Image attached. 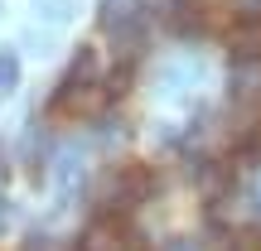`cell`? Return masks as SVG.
<instances>
[{"mask_svg":"<svg viewBox=\"0 0 261 251\" xmlns=\"http://www.w3.org/2000/svg\"><path fill=\"white\" fill-rule=\"evenodd\" d=\"M155 169L150 164H121V169H112V174H102V184H97V193H102V208L107 213H126V208H140V203H150L155 198Z\"/></svg>","mask_w":261,"mask_h":251,"instance_id":"cell-1","label":"cell"},{"mask_svg":"<svg viewBox=\"0 0 261 251\" xmlns=\"http://www.w3.org/2000/svg\"><path fill=\"white\" fill-rule=\"evenodd\" d=\"M102 106H107V87L102 82H58V92H54V111L73 116V121H87Z\"/></svg>","mask_w":261,"mask_h":251,"instance_id":"cell-2","label":"cell"},{"mask_svg":"<svg viewBox=\"0 0 261 251\" xmlns=\"http://www.w3.org/2000/svg\"><path fill=\"white\" fill-rule=\"evenodd\" d=\"M83 251H130V227L116 213L92 217L87 232H83Z\"/></svg>","mask_w":261,"mask_h":251,"instance_id":"cell-3","label":"cell"},{"mask_svg":"<svg viewBox=\"0 0 261 251\" xmlns=\"http://www.w3.org/2000/svg\"><path fill=\"white\" fill-rule=\"evenodd\" d=\"M232 97H237V102H256V97H261V58L232 63Z\"/></svg>","mask_w":261,"mask_h":251,"instance_id":"cell-4","label":"cell"},{"mask_svg":"<svg viewBox=\"0 0 261 251\" xmlns=\"http://www.w3.org/2000/svg\"><path fill=\"white\" fill-rule=\"evenodd\" d=\"M247 58H261V19H252L232 34V63H247Z\"/></svg>","mask_w":261,"mask_h":251,"instance_id":"cell-5","label":"cell"},{"mask_svg":"<svg viewBox=\"0 0 261 251\" xmlns=\"http://www.w3.org/2000/svg\"><path fill=\"white\" fill-rule=\"evenodd\" d=\"M63 82H97V44H83V48L73 53Z\"/></svg>","mask_w":261,"mask_h":251,"instance_id":"cell-6","label":"cell"},{"mask_svg":"<svg viewBox=\"0 0 261 251\" xmlns=\"http://www.w3.org/2000/svg\"><path fill=\"white\" fill-rule=\"evenodd\" d=\"M116 39V53H121V63H130V53H140V44H145V29L130 19V24H107Z\"/></svg>","mask_w":261,"mask_h":251,"instance_id":"cell-7","label":"cell"},{"mask_svg":"<svg viewBox=\"0 0 261 251\" xmlns=\"http://www.w3.org/2000/svg\"><path fill=\"white\" fill-rule=\"evenodd\" d=\"M15 82H19V58L15 53H0V97H5Z\"/></svg>","mask_w":261,"mask_h":251,"instance_id":"cell-8","label":"cell"},{"mask_svg":"<svg viewBox=\"0 0 261 251\" xmlns=\"http://www.w3.org/2000/svg\"><path fill=\"white\" fill-rule=\"evenodd\" d=\"M136 10V0H102V19L107 24H121V15Z\"/></svg>","mask_w":261,"mask_h":251,"instance_id":"cell-9","label":"cell"},{"mask_svg":"<svg viewBox=\"0 0 261 251\" xmlns=\"http://www.w3.org/2000/svg\"><path fill=\"white\" fill-rule=\"evenodd\" d=\"M130 73H136V68H130V63H116V73H112V82H107V97H116V92H126V87H130Z\"/></svg>","mask_w":261,"mask_h":251,"instance_id":"cell-10","label":"cell"},{"mask_svg":"<svg viewBox=\"0 0 261 251\" xmlns=\"http://www.w3.org/2000/svg\"><path fill=\"white\" fill-rule=\"evenodd\" d=\"M165 251H194V242H184V237H174V242H169Z\"/></svg>","mask_w":261,"mask_h":251,"instance_id":"cell-11","label":"cell"},{"mask_svg":"<svg viewBox=\"0 0 261 251\" xmlns=\"http://www.w3.org/2000/svg\"><path fill=\"white\" fill-rule=\"evenodd\" d=\"M5 179H10V164H5V159H0V188H5Z\"/></svg>","mask_w":261,"mask_h":251,"instance_id":"cell-12","label":"cell"},{"mask_svg":"<svg viewBox=\"0 0 261 251\" xmlns=\"http://www.w3.org/2000/svg\"><path fill=\"white\" fill-rule=\"evenodd\" d=\"M0 227H5V213H0Z\"/></svg>","mask_w":261,"mask_h":251,"instance_id":"cell-13","label":"cell"}]
</instances>
